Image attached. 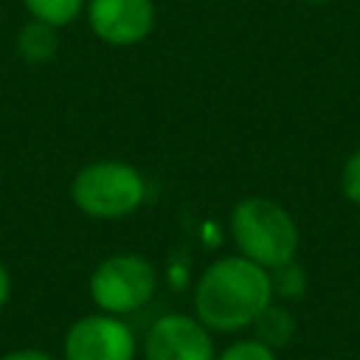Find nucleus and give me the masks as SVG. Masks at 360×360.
I'll return each instance as SVG.
<instances>
[{
  "mask_svg": "<svg viewBox=\"0 0 360 360\" xmlns=\"http://www.w3.org/2000/svg\"><path fill=\"white\" fill-rule=\"evenodd\" d=\"M270 301V273L239 253L211 262L194 284V318L214 332L250 326Z\"/></svg>",
  "mask_w": 360,
  "mask_h": 360,
  "instance_id": "obj_1",
  "label": "nucleus"
},
{
  "mask_svg": "<svg viewBox=\"0 0 360 360\" xmlns=\"http://www.w3.org/2000/svg\"><path fill=\"white\" fill-rule=\"evenodd\" d=\"M231 239L239 256L256 262L264 270H273L298 253V225L292 214L262 194L245 197L231 211Z\"/></svg>",
  "mask_w": 360,
  "mask_h": 360,
  "instance_id": "obj_2",
  "label": "nucleus"
},
{
  "mask_svg": "<svg viewBox=\"0 0 360 360\" xmlns=\"http://www.w3.org/2000/svg\"><path fill=\"white\" fill-rule=\"evenodd\" d=\"M70 197L76 208L93 219H121L143 205L146 180L132 163L104 158L76 172Z\"/></svg>",
  "mask_w": 360,
  "mask_h": 360,
  "instance_id": "obj_3",
  "label": "nucleus"
},
{
  "mask_svg": "<svg viewBox=\"0 0 360 360\" xmlns=\"http://www.w3.org/2000/svg\"><path fill=\"white\" fill-rule=\"evenodd\" d=\"M158 290V273L138 253H112L90 273V298L107 315H132L143 309Z\"/></svg>",
  "mask_w": 360,
  "mask_h": 360,
  "instance_id": "obj_4",
  "label": "nucleus"
},
{
  "mask_svg": "<svg viewBox=\"0 0 360 360\" xmlns=\"http://www.w3.org/2000/svg\"><path fill=\"white\" fill-rule=\"evenodd\" d=\"M65 360H135V335L118 315H82L65 332Z\"/></svg>",
  "mask_w": 360,
  "mask_h": 360,
  "instance_id": "obj_5",
  "label": "nucleus"
},
{
  "mask_svg": "<svg viewBox=\"0 0 360 360\" xmlns=\"http://www.w3.org/2000/svg\"><path fill=\"white\" fill-rule=\"evenodd\" d=\"M143 360H217L208 326L194 315H160L143 338Z\"/></svg>",
  "mask_w": 360,
  "mask_h": 360,
  "instance_id": "obj_6",
  "label": "nucleus"
},
{
  "mask_svg": "<svg viewBox=\"0 0 360 360\" xmlns=\"http://www.w3.org/2000/svg\"><path fill=\"white\" fill-rule=\"evenodd\" d=\"M84 11L90 31L112 48L143 42L152 34L158 17L152 0H87Z\"/></svg>",
  "mask_w": 360,
  "mask_h": 360,
  "instance_id": "obj_7",
  "label": "nucleus"
},
{
  "mask_svg": "<svg viewBox=\"0 0 360 360\" xmlns=\"http://www.w3.org/2000/svg\"><path fill=\"white\" fill-rule=\"evenodd\" d=\"M17 53L28 65H45L56 56L59 51V28L42 22V20H28L17 31Z\"/></svg>",
  "mask_w": 360,
  "mask_h": 360,
  "instance_id": "obj_8",
  "label": "nucleus"
},
{
  "mask_svg": "<svg viewBox=\"0 0 360 360\" xmlns=\"http://www.w3.org/2000/svg\"><path fill=\"white\" fill-rule=\"evenodd\" d=\"M250 326H253V338L259 343L270 346L273 352L276 349H284L292 340V335H295V318H292V312L287 307H281V304H273V301L256 315V321Z\"/></svg>",
  "mask_w": 360,
  "mask_h": 360,
  "instance_id": "obj_9",
  "label": "nucleus"
},
{
  "mask_svg": "<svg viewBox=\"0 0 360 360\" xmlns=\"http://www.w3.org/2000/svg\"><path fill=\"white\" fill-rule=\"evenodd\" d=\"M22 6L34 20H42L53 28H65L84 11L87 0H22Z\"/></svg>",
  "mask_w": 360,
  "mask_h": 360,
  "instance_id": "obj_10",
  "label": "nucleus"
},
{
  "mask_svg": "<svg viewBox=\"0 0 360 360\" xmlns=\"http://www.w3.org/2000/svg\"><path fill=\"white\" fill-rule=\"evenodd\" d=\"M267 273H270L273 295L292 301V298H301L307 292V273L295 259H290V262H284V264H278V267H273Z\"/></svg>",
  "mask_w": 360,
  "mask_h": 360,
  "instance_id": "obj_11",
  "label": "nucleus"
},
{
  "mask_svg": "<svg viewBox=\"0 0 360 360\" xmlns=\"http://www.w3.org/2000/svg\"><path fill=\"white\" fill-rule=\"evenodd\" d=\"M217 360H276V352L270 346L259 343L256 338H248V340L231 343L222 354H217Z\"/></svg>",
  "mask_w": 360,
  "mask_h": 360,
  "instance_id": "obj_12",
  "label": "nucleus"
},
{
  "mask_svg": "<svg viewBox=\"0 0 360 360\" xmlns=\"http://www.w3.org/2000/svg\"><path fill=\"white\" fill-rule=\"evenodd\" d=\"M340 191L352 205L360 208V146L346 158L340 169Z\"/></svg>",
  "mask_w": 360,
  "mask_h": 360,
  "instance_id": "obj_13",
  "label": "nucleus"
},
{
  "mask_svg": "<svg viewBox=\"0 0 360 360\" xmlns=\"http://www.w3.org/2000/svg\"><path fill=\"white\" fill-rule=\"evenodd\" d=\"M0 360H53V357L42 349H14V352L3 354Z\"/></svg>",
  "mask_w": 360,
  "mask_h": 360,
  "instance_id": "obj_14",
  "label": "nucleus"
},
{
  "mask_svg": "<svg viewBox=\"0 0 360 360\" xmlns=\"http://www.w3.org/2000/svg\"><path fill=\"white\" fill-rule=\"evenodd\" d=\"M8 295H11V276H8V267L0 262V309L6 307Z\"/></svg>",
  "mask_w": 360,
  "mask_h": 360,
  "instance_id": "obj_15",
  "label": "nucleus"
},
{
  "mask_svg": "<svg viewBox=\"0 0 360 360\" xmlns=\"http://www.w3.org/2000/svg\"><path fill=\"white\" fill-rule=\"evenodd\" d=\"M298 3H307V6H323V3H332V0H298Z\"/></svg>",
  "mask_w": 360,
  "mask_h": 360,
  "instance_id": "obj_16",
  "label": "nucleus"
}]
</instances>
